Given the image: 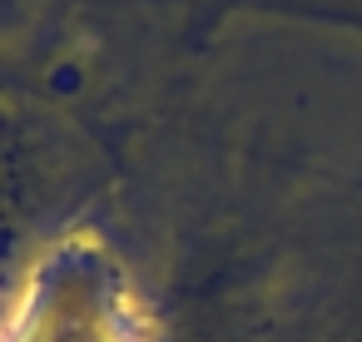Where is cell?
<instances>
[{"mask_svg":"<svg viewBox=\"0 0 362 342\" xmlns=\"http://www.w3.org/2000/svg\"><path fill=\"white\" fill-rule=\"evenodd\" d=\"M0 342H144L134 297L90 238L55 243L0 312Z\"/></svg>","mask_w":362,"mask_h":342,"instance_id":"cell-1","label":"cell"}]
</instances>
